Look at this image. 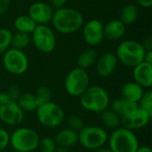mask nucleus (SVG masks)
Wrapping results in <instances>:
<instances>
[{
	"label": "nucleus",
	"mask_w": 152,
	"mask_h": 152,
	"mask_svg": "<svg viewBox=\"0 0 152 152\" xmlns=\"http://www.w3.org/2000/svg\"><path fill=\"white\" fill-rule=\"evenodd\" d=\"M8 97H7V94L6 93H3V92H0V105H2L4 102H5L6 101H8Z\"/></svg>",
	"instance_id": "58836bf2"
},
{
	"label": "nucleus",
	"mask_w": 152,
	"mask_h": 152,
	"mask_svg": "<svg viewBox=\"0 0 152 152\" xmlns=\"http://www.w3.org/2000/svg\"><path fill=\"white\" fill-rule=\"evenodd\" d=\"M12 152H17V151H12Z\"/></svg>",
	"instance_id": "79ce46f5"
},
{
	"label": "nucleus",
	"mask_w": 152,
	"mask_h": 152,
	"mask_svg": "<svg viewBox=\"0 0 152 152\" xmlns=\"http://www.w3.org/2000/svg\"><path fill=\"white\" fill-rule=\"evenodd\" d=\"M55 152H69V151L66 148H62V147H58L57 146V148L55 150Z\"/></svg>",
	"instance_id": "a19ab883"
},
{
	"label": "nucleus",
	"mask_w": 152,
	"mask_h": 152,
	"mask_svg": "<svg viewBox=\"0 0 152 152\" xmlns=\"http://www.w3.org/2000/svg\"><path fill=\"white\" fill-rule=\"evenodd\" d=\"M77 136L80 145L89 151H96L104 147L109 139L107 131L97 126H84L77 133Z\"/></svg>",
	"instance_id": "423d86ee"
},
{
	"label": "nucleus",
	"mask_w": 152,
	"mask_h": 152,
	"mask_svg": "<svg viewBox=\"0 0 152 152\" xmlns=\"http://www.w3.org/2000/svg\"><path fill=\"white\" fill-rule=\"evenodd\" d=\"M144 61L152 64V50H147L144 56Z\"/></svg>",
	"instance_id": "e433bc0d"
},
{
	"label": "nucleus",
	"mask_w": 152,
	"mask_h": 152,
	"mask_svg": "<svg viewBox=\"0 0 152 152\" xmlns=\"http://www.w3.org/2000/svg\"><path fill=\"white\" fill-rule=\"evenodd\" d=\"M17 103L23 112H36L37 109L39 107L35 94L31 93L21 94L17 101Z\"/></svg>",
	"instance_id": "412c9836"
},
{
	"label": "nucleus",
	"mask_w": 152,
	"mask_h": 152,
	"mask_svg": "<svg viewBox=\"0 0 152 152\" xmlns=\"http://www.w3.org/2000/svg\"><path fill=\"white\" fill-rule=\"evenodd\" d=\"M138 106L152 116V92L151 90L144 92L142 97L138 102Z\"/></svg>",
	"instance_id": "c85d7f7f"
},
{
	"label": "nucleus",
	"mask_w": 152,
	"mask_h": 152,
	"mask_svg": "<svg viewBox=\"0 0 152 152\" xmlns=\"http://www.w3.org/2000/svg\"><path fill=\"white\" fill-rule=\"evenodd\" d=\"M37 102H38V104L39 106L41 104H44L45 102H48L51 101V97H52V92L51 90L45 86H39L37 91H36V94H34Z\"/></svg>",
	"instance_id": "cd10ccee"
},
{
	"label": "nucleus",
	"mask_w": 152,
	"mask_h": 152,
	"mask_svg": "<svg viewBox=\"0 0 152 152\" xmlns=\"http://www.w3.org/2000/svg\"><path fill=\"white\" fill-rule=\"evenodd\" d=\"M38 148L41 152H55L57 145H56L53 138L44 137V138L40 139Z\"/></svg>",
	"instance_id": "c756f323"
},
{
	"label": "nucleus",
	"mask_w": 152,
	"mask_h": 152,
	"mask_svg": "<svg viewBox=\"0 0 152 152\" xmlns=\"http://www.w3.org/2000/svg\"><path fill=\"white\" fill-rule=\"evenodd\" d=\"M101 120L103 126L109 129L115 130L121 125L120 117L111 110H106L101 113Z\"/></svg>",
	"instance_id": "393cba45"
},
{
	"label": "nucleus",
	"mask_w": 152,
	"mask_h": 152,
	"mask_svg": "<svg viewBox=\"0 0 152 152\" xmlns=\"http://www.w3.org/2000/svg\"><path fill=\"white\" fill-rule=\"evenodd\" d=\"M3 64L9 73L20 76L28 70V59L22 50L12 47L4 53Z\"/></svg>",
	"instance_id": "1a4fd4ad"
},
{
	"label": "nucleus",
	"mask_w": 152,
	"mask_h": 152,
	"mask_svg": "<svg viewBox=\"0 0 152 152\" xmlns=\"http://www.w3.org/2000/svg\"><path fill=\"white\" fill-rule=\"evenodd\" d=\"M118 61L116 54L105 53L96 61V71L102 77H110L116 70Z\"/></svg>",
	"instance_id": "2eb2a0df"
},
{
	"label": "nucleus",
	"mask_w": 152,
	"mask_h": 152,
	"mask_svg": "<svg viewBox=\"0 0 152 152\" xmlns=\"http://www.w3.org/2000/svg\"><path fill=\"white\" fill-rule=\"evenodd\" d=\"M94 152H113L110 148H105V147H102L96 151H94Z\"/></svg>",
	"instance_id": "ea45409f"
},
{
	"label": "nucleus",
	"mask_w": 152,
	"mask_h": 152,
	"mask_svg": "<svg viewBox=\"0 0 152 152\" xmlns=\"http://www.w3.org/2000/svg\"><path fill=\"white\" fill-rule=\"evenodd\" d=\"M137 107H138V104L128 102L123 98L114 100L111 102V110L117 113L120 117V118L125 117L128 113H130L133 110H134Z\"/></svg>",
	"instance_id": "4be33fe9"
},
{
	"label": "nucleus",
	"mask_w": 152,
	"mask_h": 152,
	"mask_svg": "<svg viewBox=\"0 0 152 152\" xmlns=\"http://www.w3.org/2000/svg\"><path fill=\"white\" fill-rule=\"evenodd\" d=\"M135 3L143 8H151L152 5V0H134Z\"/></svg>",
	"instance_id": "c9c22d12"
},
{
	"label": "nucleus",
	"mask_w": 152,
	"mask_h": 152,
	"mask_svg": "<svg viewBox=\"0 0 152 152\" xmlns=\"http://www.w3.org/2000/svg\"><path fill=\"white\" fill-rule=\"evenodd\" d=\"M144 88L139 86L134 81H130L126 83L121 88V95L123 99L131 102L133 103L138 104L141 98L144 94Z\"/></svg>",
	"instance_id": "f3484780"
},
{
	"label": "nucleus",
	"mask_w": 152,
	"mask_h": 152,
	"mask_svg": "<svg viewBox=\"0 0 152 152\" xmlns=\"http://www.w3.org/2000/svg\"><path fill=\"white\" fill-rule=\"evenodd\" d=\"M40 137L29 127H19L10 134V143L12 150L17 152H33L38 149Z\"/></svg>",
	"instance_id": "39448f33"
},
{
	"label": "nucleus",
	"mask_w": 152,
	"mask_h": 152,
	"mask_svg": "<svg viewBox=\"0 0 152 152\" xmlns=\"http://www.w3.org/2000/svg\"><path fill=\"white\" fill-rule=\"evenodd\" d=\"M53 28L61 34H71L80 29L84 23L82 13L69 7L56 9L51 20Z\"/></svg>",
	"instance_id": "f257e3e1"
},
{
	"label": "nucleus",
	"mask_w": 152,
	"mask_h": 152,
	"mask_svg": "<svg viewBox=\"0 0 152 152\" xmlns=\"http://www.w3.org/2000/svg\"><path fill=\"white\" fill-rule=\"evenodd\" d=\"M108 142L113 152H136L140 146L135 133L124 126L113 130Z\"/></svg>",
	"instance_id": "20e7f679"
},
{
	"label": "nucleus",
	"mask_w": 152,
	"mask_h": 152,
	"mask_svg": "<svg viewBox=\"0 0 152 152\" xmlns=\"http://www.w3.org/2000/svg\"><path fill=\"white\" fill-rule=\"evenodd\" d=\"M53 12V8L50 4L44 2H36L29 6L28 15L37 25H46L51 22Z\"/></svg>",
	"instance_id": "4468645a"
},
{
	"label": "nucleus",
	"mask_w": 152,
	"mask_h": 152,
	"mask_svg": "<svg viewBox=\"0 0 152 152\" xmlns=\"http://www.w3.org/2000/svg\"><path fill=\"white\" fill-rule=\"evenodd\" d=\"M10 0H0V15L4 14L10 7Z\"/></svg>",
	"instance_id": "f704fd0d"
},
{
	"label": "nucleus",
	"mask_w": 152,
	"mask_h": 152,
	"mask_svg": "<svg viewBox=\"0 0 152 152\" xmlns=\"http://www.w3.org/2000/svg\"><path fill=\"white\" fill-rule=\"evenodd\" d=\"M126 33V25L119 20H112L109 21L103 28L104 38L115 41L121 38Z\"/></svg>",
	"instance_id": "6ab92c4d"
},
{
	"label": "nucleus",
	"mask_w": 152,
	"mask_h": 152,
	"mask_svg": "<svg viewBox=\"0 0 152 152\" xmlns=\"http://www.w3.org/2000/svg\"><path fill=\"white\" fill-rule=\"evenodd\" d=\"M53 139L58 147H62L66 149L73 147L78 142L77 133L69 129V127L59 131L55 134V137Z\"/></svg>",
	"instance_id": "a211bd4d"
},
{
	"label": "nucleus",
	"mask_w": 152,
	"mask_h": 152,
	"mask_svg": "<svg viewBox=\"0 0 152 152\" xmlns=\"http://www.w3.org/2000/svg\"><path fill=\"white\" fill-rule=\"evenodd\" d=\"M12 33L7 28H0V54L6 52L12 42Z\"/></svg>",
	"instance_id": "bb28decb"
},
{
	"label": "nucleus",
	"mask_w": 152,
	"mask_h": 152,
	"mask_svg": "<svg viewBox=\"0 0 152 152\" xmlns=\"http://www.w3.org/2000/svg\"><path fill=\"white\" fill-rule=\"evenodd\" d=\"M35 47L41 53H52L56 46V37L53 30L46 25H37L31 33Z\"/></svg>",
	"instance_id": "9d476101"
},
{
	"label": "nucleus",
	"mask_w": 152,
	"mask_h": 152,
	"mask_svg": "<svg viewBox=\"0 0 152 152\" xmlns=\"http://www.w3.org/2000/svg\"><path fill=\"white\" fill-rule=\"evenodd\" d=\"M6 94H7V97L10 101H13V102H17L19 97L20 96L21 93H20V90L18 86H11L7 92H5Z\"/></svg>",
	"instance_id": "473e14b6"
},
{
	"label": "nucleus",
	"mask_w": 152,
	"mask_h": 152,
	"mask_svg": "<svg viewBox=\"0 0 152 152\" xmlns=\"http://www.w3.org/2000/svg\"><path fill=\"white\" fill-rule=\"evenodd\" d=\"M98 59L97 52L93 48H87L83 51L77 57V67L83 69H87L96 63Z\"/></svg>",
	"instance_id": "aec40b11"
},
{
	"label": "nucleus",
	"mask_w": 152,
	"mask_h": 152,
	"mask_svg": "<svg viewBox=\"0 0 152 152\" xmlns=\"http://www.w3.org/2000/svg\"><path fill=\"white\" fill-rule=\"evenodd\" d=\"M103 28L104 25L99 20H90L83 28L85 42L91 46L100 45L104 39Z\"/></svg>",
	"instance_id": "ddd939ff"
},
{
	"label": "nucleus",
	"mask_w": 152,
	"mask_h": 152,
	"mask_svg": "<svg viewBox=\"0 0 152 152\" xmlns=\"http://www.w3.org/2000/svg\"><path fill=\"white\" fill-rule=\"evenodd\" d=\"M36 114L38 122L47 128L58 127L65 119V113L62 108L52 101L41 104L37 109Z\"/></svg>",
	"instance_id": "0eeeda50"
},
{
	"label": "nucleus",
	"mask_w": 152,
	"mask_h": 152,
	"mask_svg": "<svg viewBox=\"0 0 152 152\" xmlns=\"http://www.w3.org/2000/svg\"><path fill=\"white\" fill-rule=\"evenodd\" d=\"M90 86V77L86 69L78 67L71 69L64 80L66 92L74 97H79Z\"/></svg>",
	"instance_id": "6e6552de"
},
{
	"label": "nucleus",
	"mask_w": 152,
	"mask_h": 152,
	"mask_svg": "<svg viewBox=\"0 0 152 152\" xmlns=\"http://www.w3.org/2000/svg\"><path fill=\"white\" fill-rule=\"evenodd\" d=\"M10 143V134L4 129L0 127V151L5 150Z\"/></svg>",
	"instance_id": "2f4dec72"
},
{
	"label": "nucleus",
	"mask_w": 152,
	"mask_h": 152,
	"mask_svg": "<svg viewBox=\"0 0 152 152\" xmlns=\"http://www.w3.org/2000/svg\"><path fill=\"white\" fill-rule=\"evenodd\" d=\"M67 122H68L69 128L75 131V132H77V133H78L85 126L83 119L81 118H79L78 116H77V115L69 116Z\"/></svg>",
	"instance_id": "7c9ffc66"
},
{
	"label": "nucleus",
	"mask_w": 152,
	"mask_h": 152,
	"mask_svg": "<svg viewBox=\"0 0 152 152\" xmlns=\"http://www.w3.org/2000/svg\"><path fill=\"white\" fill-rule=\"evenodd\" d=\"M152 116L139 106L130 113L121 118V124L124 127L132 131L145 127L151 121Z\"/></svg>",
	"instance_id": "f8f14e48"
},
{
	"label": "nucleus",
	"mask_w": 152,
	"mask_h": 152,
	"mask_svg": "<svg viewBox=\"0 0 152 152\" xmlns=\"http://www.w3.org/2000/svg\"><path fill=\"white\" fill-rule=\"evenodd\" d=\"M79 102L83 109L94 113L103 112L110 104L108 92L100 86H89L79 96Z\"/></svg>",
	"instance_id": "f03ea898"
},
{
	"label": "nucleus",
	"mask_w": 152,
	"mask_h": 152,
	"mask_svg": "<svg viewBox=\"0 0 152 152\" xmlns=\"http://www.w3.org/2000/svg\"><path fill=\"white\" fill-rule=\"evenodd\" d=\"M24 119V112L17 102L6 101L0 105V121L8 126H18Z\"/></svg>",
	"instance_id": "9b49d317"
},
{
	"label": "nucleus",
	"mask_w": 152,
	"mask_h": 152,
	"mask_svg": "<svg viewBox=\"0 0 152 152\" xmlns=\"http://www.w3.org/2000/svg\"><path fill=\"white\" fill-rule=\"evenodd\" d=\"M138 18V8L133 4H129L124 6L120 12L119 20L125 25H132L135 22Z\"/></svg>",
	"instance_id": "b1692460"
},
{
	"label": "nucleus",
	"mask_w": 152,
	"mask_h": 152,
	"mask_svg": "<svg viewBox=\"0 0 152 152\" xmlns=\"http://www.w3.org/2000/svg\"><path fill=\"white\" fill-rule=\"evenodd\" d=\"M133 77L135 83L142 88H150L152 86V64L142 61L134 68Z\"/></svg>",
	"instance_id": "dca6fc26"
},
{
	"label": "nucleus",
	"mask_w": 152,
	"mask_h": 152,
	"mask_svg": "<svg viewBox=\"0 0 152 152\" xmlns=\"http://www.w3.org/2000/svg\"><path fill=\"white\" fill-rule=\"evenodd\" d=\"M136 152H152V149L148 145H142V146H139Z\"/></svg>",
	"instance_id": "4c0bfd02"
},
{
	"label": "nucleus",
	"mask_w": 152,
	"mask_h": 152,
	"mask_svg": "<svg viewBox=\"0 0 152 152\" xmlns=\"http://www.w3.org/2000/svg\"><path fill=\"white\" fill-rule=\"evenodd\" d=\"M146 50L142 44L135 40H124L121 42L116 52L118 61L126 67L134 68L141 62L144 61Z\"/></svg>",
	"instance_id": "7ed1b4c3"
},
{
	"label": "nucleus",
	"mask_w": 152,
	"mask_h": 152,
	"mask_svg": "<svg viewBox=\"0 0 152 152\" xmlns=\"http://www.w3.org/2000/svg\"><path fill=\"white\" fill-rule=\"evenodd\" d=\"M37 23L28 15L18 16L13 22V26L18 32L31 34L37 27Z\"/></svg>",
	"instance_id": "5701e85b"
},
{
	"label": "nucleus",
	"mask_w": 152,
	"mask_h": 152,
	"mask_svg": "<svg viewBox=\"0 0 152 152\" xmlns=\"http://www.w3.org/2000/svg\"><path fill=\"white\" fill-rule=\"evenodd\" d=\"M29 42H30V36H29V34L16 31L12 36L11 45L12 46V48L22 50V49L26 48L28 45Z\"/></svg>",
	"instance_id": "a878e982"
},
{
	"label": "nucleus",
	"mask_w": 152,
	"mask_h": 152,
	"mask_svg": "<svg viewBox=\"0 0 152 152\" xmlns=\"http://www.w3.org/2000/svg\"><path fill=\"white\" fill-rule=\"evenodd\" d=\"M67 1L68 0H50V2H51L50 5L53 8L60 9V8H62L65 6V4H67Z\"/></svg>",
	"instance_id": "72a5a7b5"
}]
</instances>
